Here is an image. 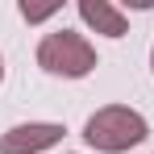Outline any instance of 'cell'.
<instances>
[{"label":"cell","mask_w":154,"mask_h":154,"mask_svg":"<svg viewBox=\"0 0 154 154\" xmlns=\"http://www.w3.org/2000/svg\"><path fill=\"white\" fill-rule=\"evenodd\" d=\"M0 79H4V58H0Z\"/></svg>","instance_id":"8992f818"},{"label":"cell","mask_w":154,"mask_h":154,"mask_svg":"<svg viewBox=\"0 0 154 154\" xmlns=\"http://www.w3.org/2000/svg\"><path fill=\"white\" fill-rule=\"evenodd\" d=\"M79 17L104 38H121L125 33V13L117 4H108V0H79Z\"/></svg>","instance_id":"277c9868"},{"label":"cell","mask_w":154,"mask_h":154,"mask_svg":"<svg viewBox=\"0 0 154 154\" xmlns=\"http://www.w3.org/2000/svg\"><path fill=\"white\" fill-rule=\"evenodd\" d=\"M38 67H46L50 75H63V79H83L96 67V50H92L88 38H79L71 29H58V33H46L42 38Z\"/></svg>","instance_id":"7a4b0ae2"},{"label":"cell","mask_w":154,"mask_h":154,"mask_svg":"<svg viewBox=\"0 0 154 154\" xmlns=\"http://www.w3.org/2000/svg\"><path fill=\"white\" fill-rule=\"evenodd\" d=\"M146 117L142 112H133L125 104H108L100 112H92L88 117V125H83V137H88V146H96L104 154H121L129 146H137V142H146Z\"/></svg>","instance_id":"6da1fadb"},{"label":"cell","mask_w":154,"mask_h":154,"mask_svg":"<svg viewBox=\"0 0 154 154\" xmlns=\"http://www.w3.org/2000/svg\"><path fill=\"white\" fill-rule=\"evenodd\" d=\"M54 13H58V4H21V17H25V21H46V17H54Z\"/></svg>","instance_id":"5b68a950"},{"label":"cell","mask_w":154,"mask_h":154,"mask_svg":"<svg viewBox=\"0 0 154 154\" xmlns=\"http://www.w3.org/2000/svg\"><path fill=\"white\" fill-rule=\"evenodd\" d=\"M67 129L54 121H29V125H13L8 133H0V154H42L63 142Z\"/></svg>","instance_id":"3957f363"}]
</instances>
